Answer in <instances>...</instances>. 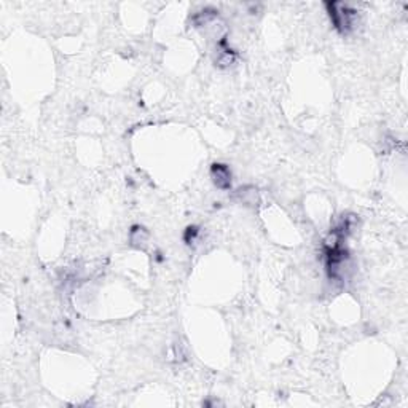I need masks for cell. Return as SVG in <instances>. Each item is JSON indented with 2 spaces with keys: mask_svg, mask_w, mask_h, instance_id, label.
Wrapping results in <instances>:
<instances>
[{
  "mask_svg": "<svg viewBox=\"0 0 408 408\" xmlns=\"http://www.w3.org/2000/svg\"><path fill=\"white\" fill-rule=\"evenodd\" d=\"M210 174H212L214 183L219 188H230L231 185V173L225 164H214L210 169Z\"/></svg>",
  "mask_w": 408,
  "mask_h": 408,
  "instance_id": "obj_1",
  "label": "cell"
},
{
  "mask_svg": "<svg viewBox=\"0 0 408 408\" xmlns=\"http://www.w3.org/2000/svg\"><path fill=\"white\" fill-rule=\"evenodd\" d=\"M129 241L134 247H139V249H143L149 241V233L146 228L142 227H134L131 230V236H129Z\"/></svg>",
  "mask_w": 408,
  "mask_h": 408,
  "instance_id": "obj_2",
  "label": "cell"
},
{
  "mask_svg": "<svg viewBox=\"0 0 408 408\" xmlns=\"http://www.w3.org/2000/svg\"><path fill=\"white\" fill-rule=\"evenodd\" d=\"M239 196H241V201H243L244 204L257 206V203H258L257 190H254V188H244V190H239Z\"/></svg>",
  "mask_w": 408,
  "mask_h": 408,
  "instance_id": "obj_3",
  "label": "cell"
}]
</instances>
